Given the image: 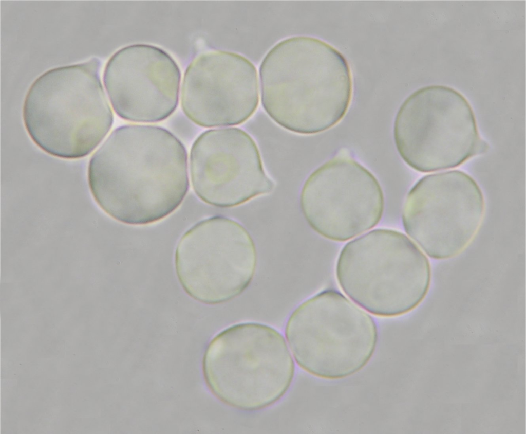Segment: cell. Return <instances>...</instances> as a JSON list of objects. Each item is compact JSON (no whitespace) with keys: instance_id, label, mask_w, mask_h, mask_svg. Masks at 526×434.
<instances>
[{"instance_id":"7","label":"cell","mask_w":526,"mask_h":434,"mask_svg":"<svg viewBox=\"0 0 526 434\" xmlns=\"http://www.w3.org/2000/svg\"><path fill=\"white\" fill-rule=\"evenodd\" d=\"M393 138L402 159L421 172L461 165L477 155L481 140L468 100L443 85L422 87L406 98L395 117Z\"/></svg>"},{"instance_id":"12","label":"cell","mask_w":526,"mask_h":434,"mask_svg":"<svg viewBox=\"0 0 526 434\" xmlns=\"http://www.w3.org/2000/svg\"><path fill=\"white\" fill-rule=\"evenodd\" d=\"M257 69L244 56L215 50L189 65L181 89L184 115L205 128L233 126L250 118L259 103Z\"/></svg>"},{"instance_id":"5","label":"cell","mask_w":526,"mask_h":434,"mask_svg":"<svg viewBox=\"0 0 526 434\" xmlns=\"http://www.w3.org/2000/svg\"><path fill=\"white\" fill-rule=\"evenodd\" d=\"M203 370L214 394L243 411L266 408L289 388L294 363L283 335L255 322L238 323L218 333L205 353Z\"/></svg>"},{"instance_id":"14","label":"cell","mask_w":526,"mask_h":434,"mask_svg":"<svg viewBox=\"0 0 526 434\" xmlns=\"http://www.w3.org/2000/svg\"><path fill=\"white\" fill-rule=\"evenodd\" d=\"M168 126L176 137L187 143L195 139L199 132L197 125L185 115H178L173 117Z\"/></svg>"},{"instance_id":"8","label":"cell","mask_w":526,"mask_h":434,"mask_svg":"<svg viewBox=\"0 0 526 434\" xmlns=\"http://www.w3.org/2000/svg\"><path fill=\"white\" fill-rule=\"evenodd\" d=\"M255 244L238 222L223 216L202 220L179 239L175 266L178 280L195 300L208 304L229 301L252 280L257 266Z\"/></svg>"},{"instance_id":"4","label":"cell","mask_w":526,"mask_h":434,"mask_svg":"<svg viewBox=\"0 0 526 434\" xmlns=\"http://www.w3.org/2000/svg\"><path fill=\"white\" fill-rule=\"evenodd\" d=\"M336 277L344 293L375 316L391 317L417 308L431 283L429 261L405 234L377 229L341 250Z\"/></svg>"},{"instance_id":"1","label":"cell","mask_w":526,"mask_h":434,"mask_svg":"<svg viewBox=\"0 0 526 434\" xmlns=\"http://www.w3.org/2000/svg\"><path fill=\"white\" fill-rule=\"evenodd\" d=\"M88 181L108 215L128 225L151 224L173 213L187 193L186 150L163 128L122 125L91 156Z\"/></svg>"},{"instance_id":"3","label":"cell","mask_w":526,"mask_h":434,"mask_svg":"<svg viewBox=\"0 0 526 434\" xmlns=\"http://www.w3.org/2000/svg\"><path fill=\"white\" fill-rule=\"evenodd\" d=\"M101 61L51 69L30 86L23 107L25 129L33 142L60 158L84 157L111 128L113 113L100 77Z\"/></svg>"},{"instance_id":"13","label":"cell","mask_w":526,"mask_h":434,"mask_svg":"<svg viewBox=\"0 0 526 434\" xmlns=\"http://www.w3.org/2000/svg\"><path fill=\"white\" fill-rule=\"evenodd\" d=\"M180 80L174 59L160 48L145 44L118 50L103 74L116 113L138 122H159L171 116L178 105Z\"/></svg>"},{"instance_id":"9","label":"cell","mask_w":526,"mask_h":434,"mask_svg":"<svg viewBox=\"0 0 526 434\" xmlns=\"http://www.w3.org/2000/svg\"><path fill=\"white\" fill-rule=\"evenodd\" d=\"M485 200L477 182L454 170L426 175L408 193L402 220L407 234L430 257L453 258L472 242L483 222Z\"/></svg>"},{"instance_id":"2","label":"cell","mask_w":526,"mask_h":434,"mask_svg":"<svg viewBox=\"0 0 526 434\" xmlns=\"http://www.w3.org/2000/svg\"><path fill=\"white\" fill-rule=\"evenodd\" d=\"M261 101L279 125L296 133L326 131L345 116L352 95L344 56L316 38L283 40L266 55L259 67Z\"/></svg>"},{"instance_id":"15","label":"cell","mask_w":526,"mask_h":434,"mask_svg":"<svg viewBox=\"0 0 526 434\" xmlns=\"http://www.w3.org/2000/svg\"><path fill=\"white\" fill-rule=\"evenodd\" d=\"M489 148V145L484 140H481L478 148L477 154H483L485 153Z\"/></svg>"},{"instance_id":"6","label":"cell","mask_w":526,"mask_h":434,"mask_svg":"<svg viewBox=\"0 0 526 434\" xmlns=\"http://www.w3.org/2000/svg\"><path fill=\"white\" fill-rule=\"evenodd\" d=\"M285 335L299 366L327 379L344 378L362 370L378 340L372 317L332 289L299 305L288 320Z\"/></svg>"},{"instance_id":"10","label":"cell","mask_w":526,"mask_h":434,"mask_svg":"<svg viewBox=\"0 0 526 434\" xmlns=\"http://www.w3.org/2000/svg\"><path fill=\"white\" fill-rule=\"evenodd\" d=\"M300 204L310 226L323 237L348 241L373 228L384 212V197L374 175L347 155L315 169L302 187Z\"/></svg>"},{"instance_id":"11","label":"cell","mask_w":526,"mask_h":434,"mask_svg":"<svg viewBox=\"0 0 526 434\" xmlns=\"http://www.w3.org/2000/svg\"><path fill=\"white\" fill-rule=\"evenodd\" d=\"M190 172L197 196L218 207L241 205L274 188L255 141L236 127L199 135L191 147Z\"/></svg>"}]
</instances>
